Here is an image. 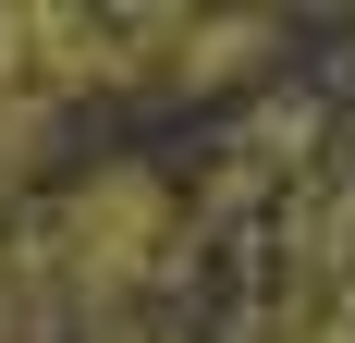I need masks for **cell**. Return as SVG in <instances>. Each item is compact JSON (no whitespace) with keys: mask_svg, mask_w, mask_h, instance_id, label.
<instances>
[{"mask_svg":"<svg viewBox=\"0 0 355 343\" xmlns=\"http://www.w3.org/2000/svg\"><path fill=\"white\" fill-rule=\"evenodd\" d=\"M37 233H49V270L73 282V307L98 319V331H123V319H147L184 282V258H196L209 221H196V196H184L172 172L98 160V172H73L62 196L37 208Z\"/></svg>","mask_w":355,"mask_h":343,"instance_id":"cell-1","label":"cell"},{"mask_svg":"<svg viewBox=\"0 0 355 343\" xmlns=\"http://www.w3.org/2000/svg\"><path fill=\"white\" fill-rule=\"evenodd\" d=\"M73 282L49 270V233L37 221H0V343H73Z\"/></svg>","mask_w":355,"mask_h":343,"instance_id":"cell-2","label":"cell"}]
</instances>
